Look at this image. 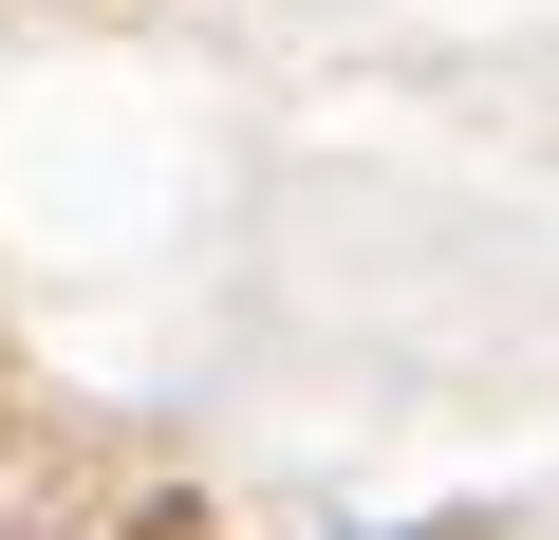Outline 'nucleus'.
Listing matches in <instances>:
<instances>
[]
</instances>
